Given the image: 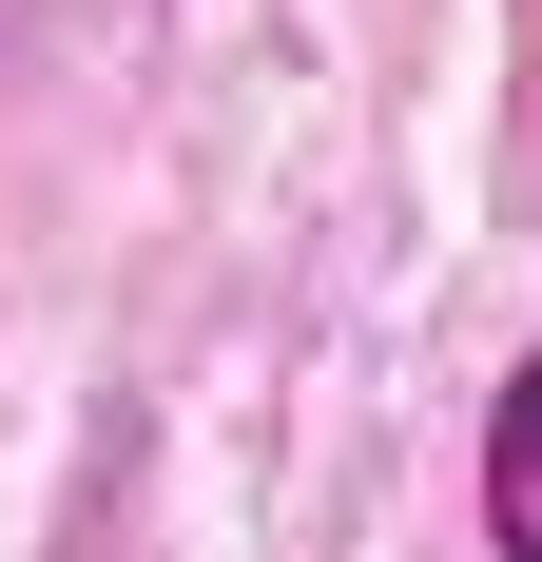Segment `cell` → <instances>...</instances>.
<instances>
[{"instance_id":"obj_1","label":"cell","mask_w":542,"mask_h":562,"mask_svg":"<svg viewBox=\"0 0 542 562\" xmlns=\"http://www.w3.org/2000/svg\"><path fill=\"white\" fill-rule=\"evenodd\" d=\"M485 543L542 562V349L504 369V407H485Z\"/></svg>"}]
</instances>
